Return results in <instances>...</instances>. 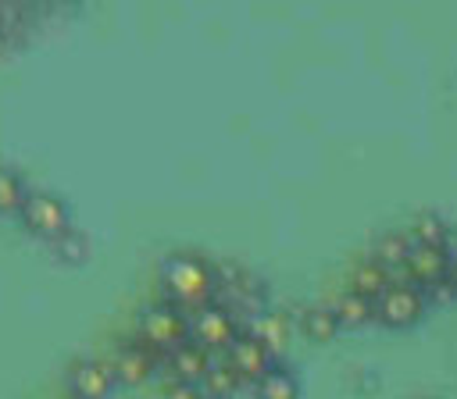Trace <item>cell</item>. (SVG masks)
<instances>
[{
    "label": "cell",
    "instance_id": "cell-1",
    "mask_svg": "<svg viewBox=\"0 0 457 399\" xmlns=\"http://www.w3.org/2000/svg\"><path fill=\"white\" fill-rule=\"evenodd\" d=\"M157 289H161V299L193 314L207 303H214L218 296V267L200 256V253H168L157 267Z\"/></svg>",
    "mask_w": 457,
    "mask_h": 399
},
{
    "label": "cell",
    "instance_id": "cell-2",
    "mask_svg": "<svg viewBox=\"0 0 457 399\" xmlns=\"http://www.w3.org/2000/svg\"><path fill=\"white\" fill-rule=\"evenodd\" d=\"M136 338L146 342L157 353H171L182 342H189V314L161 299V303L139 310V317H136Z\"/></svg>",
    "mask_w": 457,
    "mask_h": 399
},
{
    "label": "cell",
    "instance_id": "cell-3",
    "mask_svg": "<svg viewBox=\"0 0 457 399\" xmlns=\"http://www.w3.org/2000/svg\"><path fill=\"white\" fill-rule=\"evenodd\" d=\"M18 214H21L25 228H29L32 235L46 239V242L61 239V235L71 228L68 203H64L61 196L46 192V189H29V192H25V200H21V210H18Z\"/></svg>",
    "mask_w": 457,
    "mask_h": 399
},
{
    "label": "cell",
    "instance_id": "cell-4",
    "mask_svg": "<svg viewBox=\"0 0 457 399\" xmlns=\"http://www.w3.org/2000/svg\"><path fill=\"white\" fill-rule=\"evenodd\" d=\"M236 335H239V321H236L232 306H221L218 299L189 314V338L196 346H204L207 353H214V349L225 353L236 342Z\"/></svg>",
    "mask_w": 457,
    "mask_h": 399
},
{
    "label": "cell",
    "instance_id": "cell-5",
    "mask_svg": "<svg viewBox=\"0 0 457 399\" xmlns=\"http://www.w3.org/2000/svg\"><path fill=\"white\" fill-rule=\"evenodd\" d=\"M425 292L418 285H389L378 299H375V317L389 328H411L425 317Z\"/></svg>",
    "mask_w": 457,
    "mask_h": 399
},
{
    "label": "cell",
    "instance_id": "cell-6",
    "mask_svg": "<svg viewBox=\"0 0 457 399\" xmlns=\"http://www.w3.org/2000/svg\"><path fill=\"white\" fill-rule=\"evenodd\" d=\"M164 360H168V353H157V349H150L146 342L132 338V342H121V346L114 349L111 374H114V381H121V385H143V381H150V378L157 374V367H161Z\"/></svg>",
    "mask_w": 457,
    "mask_h": 399
},
{
    "label": "cell",
    "instance_id": "cell-7",
    "mask_svg": "<svg viewBox=\"0 0 457 399\" xmlns=\"http://www.w3.org/2000/svg\"><path fill=\"white\" fill-rule=\"evenodd\" d=\"M225 363L239 374V381H257L268 367H275V360H271V342L268 338H261L257 331H239L236 335V342L225 349Z\"/></svg>",
    "mask_w": 457,
    "mask_h": 399
},
{
    "label": "cell",
    "instance_id": "cell-8",
    "mask_svg": "<svg viewBox=\"0 0 457 399\" xmlns=\"http://www.w3.org/2000/svg\"><path fill=\"white\" fill-rule=\"evenodd\" d=\"M114 374L107 363L100 360H75L68 367V388L75 392V399H107L114 388Z\"/></svg>",
    "mask_w": 457,
    "mask_h": 399
},
{
    "label": "cell",
    "instance_id": "cell-9",
    "mask_svg": "<svg viewBox=\"0 0 457 399\" xmlns=\"http://www.w3.org/2000/svg\"><path fill=\"white\" fill-rule=\"evenodd\" d=\"M164 367H168L171 381H193V385H200V378H204L207 367H211V353L189 338V342H182L179 349L168 353Z\"/></svg>",
    "mask_w": 457,
    "mask_h": 399
},
{
    "label": "cell",
    "instance_id": "cell-10",
    "mask_svg": "<svg viewBox=\"0 0 457 399\" xmlns=\"http://www.w3.org/2000/svg\"><path fill=\"white\" fill-rule=\"evenodd\" d=\"M328 310H332V317L339 321V328H364V324L375 321V303L364 299V296L353 292V289L336 292L332 303H328Z\"/></svg>",
    "mask_w": 457,
    "mask_h": 399
},
{
    "label": "cell",
    "instance_id": "cell-11",
    "mask_svg": "<svg viewBox=\"0 0 457 399\" xmlns=\"http://www.w3.org/2000/svg\"><path fill=\"white\" fill-rule=\"evenodd\" d=\"M300 378L289 367H268L257 381H253V399H300Z\"/></svg>",
    "mask_w": 457,
    "mask_h": 399
},
{
    "label": "cell",
    "instance_id": "cell-12",
    "mask_svg": "<svg viewBox=\"0 0 457 399\" xmlns=\"http://www.w3.org/2000/svg\"><path fill=\"white\" fill-rule=\"evenodd\" d=\"M411 235L407 232H386V235H378L375 242H371V260L375 264H382L389 274L393 271H400L403 267V260H407V253H411Z\"/></svg>",
    "mask_w": 457,
    "mask_h": 399
},
{
    "label": "cell",
    "instance_id": "cell-13",
    "mask_svg": "<svg viewBox=\"0 0 457 399\" xmlns=\"http://www.w3.org/2000/svg\"><path fill=\"white\" fill-rule=\"evenodd\" d=\"M389 285H393V274H389L382 264H375L371 256H368V260H361V264L353 267V274H350V289H353V292H361V296H364V299H371V303H375Z\"/></svg>",
    "mask_w": 457,
    "mask_h": 399
},
{
    "label": "cell",
    "instance_id": "cell-14",
    "mask_svg": "<svg viewBox=\"0 0 457 399\" xmlns=\"http://www.w3.org/2000/svg\"><path fill=\"white\" fill-rule=\"evenodd\" d=\"M407 235H411L414 246H436V249H446L450 228H446V221H443L439 214H418Z\"/></svg>",
    "mask_w": 457,
    "mask_h": 399
},
{
    "label": "cell",
    "instance_id": "cell-15",
    "mask_svg": "<svg viewBox=\"0 0 457 399\" xmlns=\"http://www.w3.org/2000/svg\"><path fill=\"white\" fill-rule=\"evenodd\" d=\"M239 374L228 367V363H211L207 374L200 378V392L211 395V399H232V392L239 388Z\"/></svg>",
    "mask_w": 457,
    "mask_h": 399
},
{
    "label": "cell",
    "instance_id": "cell-16",
    "mask_svg": "<svg viewBox=\"0 0 457 399\" xmlns=\"http://www.w3.org/2000/svg\"><path fill=\"white\" fill-rule=\"evenodd\" d=\"M303 331H307V338H314V342H332L343 328H339V321L332 317L328 306H307V310H303Z\"/></svg>",
    "mask_w": 457,
    "mask_h": 399
},
{
    "label": "cell",
    "instance_id": "cell-17",
    "mask_svg": "<svg viewBox=\"0 0 457 399\" xmlns=\"http://www.w3.org/2000/svg\"><path fill=\"white\" fill-rule=\"evenodd\" d=\"M50 249H54V256H57L61 264H82V260L89 256V239H86L79 228H68L61 239L50 242Z\"/></svg>",
    "mask_w": 457,
    "mask_h": 399
},
{
    "label": "cell",
    "instance_id": "cell-18",
    "mask_svg": "<svg viewBox=\"0 0 457 399\" xmlns=\"http://www.w3.org/2000/svg\"><path fill=\"white\" fill-rule=\"evenodd\" d=\"M25 192H29V189L21 185V178H18L11 167L0 164V214H18Z\"/></svg>",
    "mask_w": 457,
    "mask_h": 399
},
{
    "label": "cell",
    "instance_id": "cell-19",
    "mask_svg": "<svg viewBox=\"0 0 457 399\" xmlns=\"http://www.w3.org/2000/svg\"><path fill=\"white\" fill-rule=\"evenodd\" d=\"M164 399H207V395L193 381H168L164 385Z\"/></svg>",
    "mask_w": 457,
    "mask_h": 399
},
{
    "label": "cell",
    "instance_id": "cell-20",
    "mask_svg": "<svg viewBox=\"0 0 457 399\" xmlns=\"http://www.w3.org/2000/svg\"><path fill=\"white\" fill-rule=\"evenodd\" d=\"M450 278H453V285H457V253H450Z\"/></svg>",
    "mask_w": 457,
    "mask_h": 399
},
{
    "label": "cell",
    "instance_id": "cell-21",
    "mask_svg": "<svg viewBox=\"0 0 457 399\" xmlns=\"http://www.w3.org/2000/svg\"><path fill=\"white\" fill-rule=\"evenodd\" d=\"M207 399H211V395H207Z\"/></svg>",
    "mask_w": 457,
    "mask_h": 399
}]
</instances>
